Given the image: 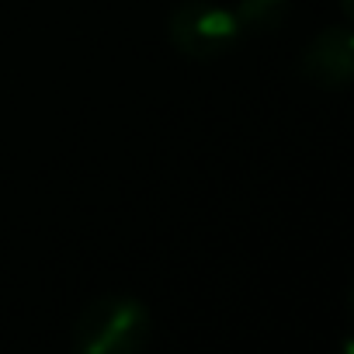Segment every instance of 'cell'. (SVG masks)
Instances as JSON below:
<instances>
[{
	"mask_svg": "<svg viewBox=\"0 0 354 354\" xmlns=\"http://www.w3.org/2000/svg\"><path fill=\"white\" fill-rule=\"evenodd\" d=\"M149 340V313L129 295L94 299L73 330V347L80 354H136Z\"/></svg>",
	"mask_w": 354,
	"mask_h": 354,
	"instance_id": "1",
	"label": "cell"
},
{
	"mask_svg": "<svg viewBox=\"0 0 354 354\" xmlns=\"http://www.w3.org/2000/svg\"><path fill=\"white\" fill-rule=\"evenodd\" d=\"M240 39V25L230 8L209 0H188L170 15V42L192 59H216L230 53Z\"/></svg>",
	"mask_w": 354,
	"mask_h": 354,
	"instance_id": "2",
	"label": "cell"
},
{
	"mask_svg": "<svg viewBox=\"0 0 354 354\" xmlns=\"http://www.w3.org/2000/svg\"><path fill=\"white\" fill-rule=\"evenodd\" d=\"M302 70L319 87H347L351 73H354V39H351V32L347 28L319 32L302 56Z\"/></svg>",
	"mask_w": 354,
	"mask_h": 354,
	"instance_id": "3",
	"label": "cell"
},
{
	"mask_svg": "<svg viewBox=\"0 0 354 354\" xmlns=\"http://www.w3.org/2000/svg\"><path fill=\"white\" fill-rule=\"evenodd\" d=\"M288 0H240L233 8V18L240 32H271L285 21Z\"/></svg>",
	"mask_w": 354,
	"mask_h": 354,
	"instance_id": "4",
	"label": "cell"
}]
</instances>
